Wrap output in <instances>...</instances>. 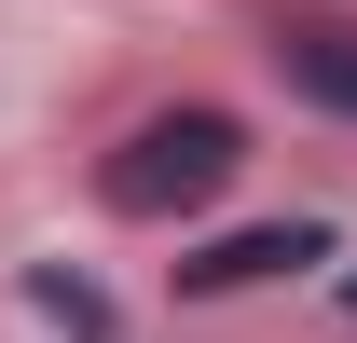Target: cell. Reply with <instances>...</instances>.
<instances>
[{
    "label": "cell",
    "instance_id": "cell-4",
    "mask_svg": "<svg viewBox=\"0 0 357 343\" xmlns=\"http://www.w3.org/2000/svg\"><path fill=\"white\" fill-rule=\"evenodd\" d=\"M344 302H357V289H344Z\"/></svg>",
    "mask_w": 357,
    "mask_h": 343
},
{
    "label": "cell",
    "instance_id": "cell-2",
    "mask_svg": "<svg viewBox=\"0 0 357 343\" xmlns=\"http://www.w3.org/2000/svg\"><path fill=\"white\" fill-rule=\"evenodd\" d=\"M275 69H289V96H316V110H344V124H357V28L289 14V28H275Z\"/></svg>",
    "mask_w": 357,
    "mask_h": 343
},
{
    "label": "cell",
    "instance_id": "cell-3",
    "mask_svg": "<svg viewBox=\"0 0 357 343\" xmlns=\"http://www.w3.org/2000/svg\"><path fill=\"white\" fill-rule=\"evenodd\" d=\"M303 261H330V234L316 220H275V234H234V247L178 261V289H261V275H303Z\"/></svg>",
    "mask_w": 357,
    "mask_h": 343
},
{
    "label": "cell",
    "instance_id": "cell-1",
    "mask_svg": "<svg viewBox=\"0 0 357 343\" xmlns=\"http://www.w3.org/2000/svg\"><path fill=\"white\" fill-rule=\"evenodd\" d=\"M234 165H248V124H234V110H151V124L96 165V206L110 220H192Z\"/></svg>",
    "mask_w": 357,
    "mask_h": 343
}]
</instances>
